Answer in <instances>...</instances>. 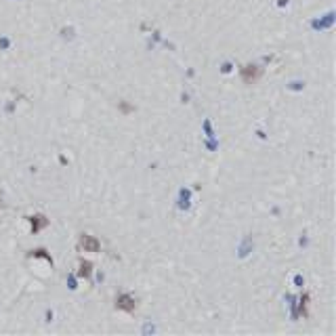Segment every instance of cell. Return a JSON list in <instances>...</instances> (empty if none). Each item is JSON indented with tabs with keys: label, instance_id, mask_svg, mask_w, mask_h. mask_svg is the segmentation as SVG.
Instances as JSON below:
<instances>
[{
	"label": "cell",
	"instance_id": "2",
	"mask_svg": "<svg viewBox=\"0 0 336 336\" xmlns=\"http://www.w3.org/2000/svg\"><path fill=\"white\" fill-rule=\"evenodd\" d=\"M116 309L124 311V313H135V309H137V298L130 296V294H126V292L118 294V296H116Z\"/></svg>",
	"mask_w": 336,
	"mask_h": 336
},
{
	"label": "cell",
	"instance_id": "8",
	"mask_svg": "<svg viewBox=\"0 0 336 336\" xmlns=\"http://www.w3.org/2000/svg\"><path fill=\"white\" fill-rule=\"evenodd\" d=\"M4 206V204H2V198H0V208H2Z\"/></svg>",
	"mask_w": 336,
	"mask_h": 336
},
{
	"label": "cell",
	"instance_id": "3",
	"mask_svg": "<svg viewBox=\"0 0 336 336\" xmlns=\"http://www.w3.org/2000/svg\"><path fill=\"white\" fill-rule=\"evenodd\" d=\"M78 246H80L84 252H99V250H101V242H99L95 236L82 233V236H80V242H78Z\"/></svg>",
	"mask_w": 336,
	"mask_h": 336
},
{
	"label": "cell",
	"instance_id": "6",
	"mask_svg": "<svg viewBox=\"0 0 336 336\" xmlns=\"http://www.w3.org/2000/svg\"><path fill=\"white\" fill-rule=\"evenodd\" d=\"M307 305H309V294H303V298H301V313L307 317L309 313H307Z\"/></svg>",
	"mask_w": 336,
	"mask_h": 336
},
{
	"label": "cell",
	"instance_id": "7",
	"mask_svg": "<svg viewBox=\"0 0 336 336\" xmlns=\"http://www.w3.org/2000/svg\"><path fill=\"white\" fill-rule=\"evenodd\" d=\"M30 256H40V258H44V260H49V263H51V256H49V254H44V250H32V252H30Z\"/></svg>",
	"mask_w": 336,
	"mask_h": 336
},
{
	"label": "cell",
	"instance_id": "4",
	"mask_svg": "<svg viewBox=\"0 0 336 336\" xmlns=\"http://www.w3.org/2000/svg\"><path fill=\"white\" fill-rule=\"evenodd\" d=\"M27 221H30V225H32V233H38L44 227H49V219H46L44 214H34V217H27Z\"/></svg>",
	"mask_w": 336,
	"mask_h": 336
},
{
	"label": "cell",
	"instance_id": "1",
	"mask_svg": "<svg viewBox=\"0 0 336 336\" xmlns=\"http://www.w3.org/2000/svg\"><path fill=\"white\" fill-rule=\"evenodd\" d=\"M240 76L246 84H254L263 76V70H260L258 65H244V68H240Z\"/></svg>",
	"mask_w": 336,
	"mask_h": 336
},
{
	"label": "cell",
	"instance_id": "5",
	"mask_svg": "<svg viewBox=\"0 0 336 336\" xmlns=\"http://www.w3.org/2000/svg\"><path fill=\"white\" fill-rule=\"evenodd\" d=\"M90 275H92V263H88V260H80V271H78V277L88 279Z\"/></svg>",
	"mask_w": 336,
	"mask_h": 336
}]
</instances>
